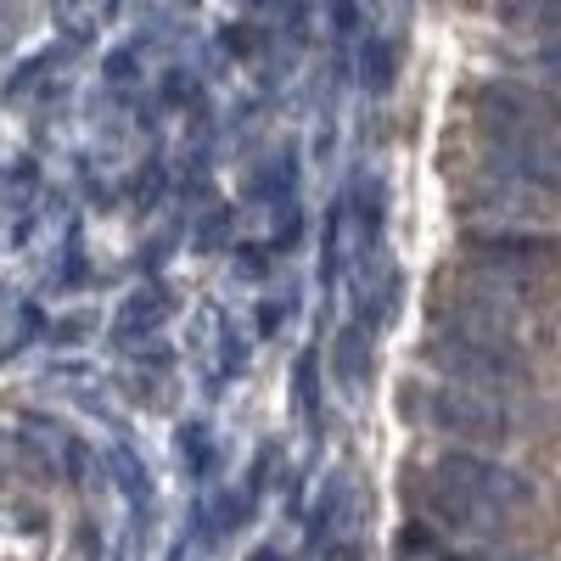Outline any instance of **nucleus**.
Masks as SVG:
<instances>
[{
    "mask_svg": "<svg viewBox=\"0 0 561 561\" xmlns=\"http://www.w3.org/2000/svg\"><path fill=\"white\" fill-rule=\"evenodd\" d=\"M248 7H270V0H248Z\"/></svg>",
    "mask_w": 561,
    "mask_h": 561,
    "instance_id": "nucleus-27",
    "label": "nucleus"
},
{
    "mask_svg": "<svg viewBox=\"0 0 561 561\" xmlns=\"http://www.w3.org/2000/svg\"><path fill=\"white\" fill-rule=\"evenodd\" d=\"M293 314H298V293H270V298H259V309H253V337H259V343H275V337L293 325Z\"/></svg>",
    "mask_w": 561,
    "mask_h": 561,
    "instance_id": "nucleus-18",
    "label": "nucleus"
},
{
    "mask_svg": "<svg viewBox=\"0 0 561 561\" xmlns=\"http://www.w3.org/2000/svg\"><path fill=\"white\" fill-rule=\"evenodd\" d=\"M107 466H113V483H118L124 505L135 511V523H140V539H147V528H152V517H158V478H152L147 455L129 449V444L118 438V444L107 449Z\"/></svg>",
    "mask_w": 561,
    "mask_h": 561,
    "instance_id": "nucleus-10",
    "label": "nucleus"
},
{
    "mask_svg": "<svg viewBox=\"0 0 561 561\" xmlns=\"http://www.w3.org/2000/svg\"><path fill=\"white\" fill-rule=\"evenodd\" d=\"M293 421L309 438V449L320 455V427H325V359L314 343H304L293 354Z\"/></svg>",
    "mask_w": 561,
    "mask_h": 561,
    "instance_id": "nucleus-8",
    "label": "nucleus"
},
{
    "mask_svg": "<svg viewBox=\"0 0 561 561\" xmlns=\"http://www.w3.org/2000/svg\"><path fill=\"white\" fill-rule=\"evenodd\" d=\"M280 478V444H259V455H253V472H248V500H259L264 505V494H270V483Z\"/></svg>",
    "mask_w": 561,
    "mask_h": 561,
    "instance_id": "nucleus-22",
    "label": "nucleus"
},
{
    "mask_svg": "<svg viewBox=\"0 0 561 561\" xmlns=\"http://www.w3.org/2000/svg\"><path fill=\"white\" fill-rule=\"evenodd\" d=\"M343 225H348L354 275L388 264V253H382V242H388V185L377 174H359L348 192H343Z\"/></svg>",
    "mask_w": 561,
    "mask_h": 561,
    "instance_id": "nucleus-6",
    "label": "nucleus"
},
{
    "mask_svg": "<svg viewBox=\"0 0 561 561\" xmlns=\"http://www.w3.org/2000/svg\"><path fill=\"white\" fill-rule=\"evenodd\" d=\"M45 332H51V314H45L39 304H23V309H18V332H12V343H7V348H0V359H18L23 348L45 343Z\"/></svg>",
    "mask_w": 561,
    "mask_h": 561,
    "instance_id": "nucleus-21",
    "label": "nucleus"
},
{
    "mask_svg": "<svg viewBox=\"0 0 561 561\" xmlns=\"http://www.w3.org/2000/svg\"><path fill=\"white\" fill-rule=\"evenodd\" d=\"M57 287H62V293L90 287V259H84V248H79V225L62 237V253H57Z\"/></svg>",
    "mask_w": 561,
    "mask_h": 561,
    "instance_id": "nucleus-20",
    "label": "nucleus"
},
{
    "mask_svg": "<svg viewBox=\"0 0 561 561\" xmlns=\"http://www.w3.org/2000/svg\"><path fill=\"white\" fill-rule=\"evenodd\" d=\"M399 410H410L427 433L455 438V449H489L500 455L511 438L523 433L517 410L505 404V393H483V388H460V382H421L399 399Z\"/></svg>",
    "mask_w": 561,
    "mask_h": 561,
    "instance_id": "nucleus-3",
    "label": "nucleus"
},
{
    "mask_svg": "<svg viewBox=\"0 0 561 561\" xmlns=\"http://www.w3.org/2000/svg\"><path fill=\"white\" fill-rule=\"evenodd\" d=\"M248 561H287V550H280V545H253Z\"/></svg>",
    "mask_w": 561,
    "mask_h": 561,
    "instance_id": "nucleus-26",
    "label": "nucleus"
},
{
    "mask_svg": "<svg viewBox=\"0 0 561 561\" xmlns=\"http://www.w3.org/2000/svg\"><path fill=\"white\" fill-rule=\"evenodd\" d=\"M359 23H365V18H359L354 0H332V34H337L343 62H348V51H354V39H365V28H359Z\"/></svg>",
    "mask_w": 561,
    "mask_h": 561,
    "instance_id": "nucleus-23",
    "label": "nucleus"
},
{
    "mask_svg": "<svg viewBox=\"0 0 561 561\" xmlns=\"http://www.w3.org/2000/svg\"><path fill=\"white\" fill-rule=\"evenodd\" d=\"M478 129L489 135V163L539 197H561V107L528 84L494 79L478 90Z\"/></svg>",
    "mask_w": 561,
    "mask_h": 561,
    "instance_id": "nucleus-2",
    "label": "nucleus"
},
{
    "mask_svg": "<svg viewBox=\"0 0 561 561\" xmlns=\"http://www.w3.org/2000/svg\"><path fill=\"white\" fill-rule=\"evenodd\" d=\"M534 500L539 489L528 483V472H517L511 460L489 449H444L433 466H421V483H415V505L455 534L505 528L523 511H534Z\"/></svg>",
    "mask_w": 561,
    "mask_h": 561,
    "instance_id": "nucleus-1",
    "label": "nucleus"
},
{
    "mask_svg": "<svg viewBox=\"0 0 561 561\" xmlns=\"http://www.w3.org/2000/svg\"><path fill=\"white\" fill-rule=\"evenodd\" d=\"M511 34H561V0H494Z\"/></svg>",
    "mask_w": 561,
    "mask_h": 561,
    "instance_id": "nucleus-14",
    "label": "nucleus"
},
{
    "mask_svg": "<svg viewBox=\"0 0 561 561\" xmlns=\"http://www.w3.org/2000/svg\"><path fill=\"white\" fill-rule=\"evenodd\" d=\"M214 337H219V382H225V388L242 382L248 365H253V337H248L230 314H219V332H214Z\"/></svg>",
    "mask_w": 561,
    "mask_h": 561,
    "instance_id": "nucleus-15",
    "label": "nucleus"
},
{
    "mask_svg": "<svg viewBox=\"0 0 561 561\" xmlns=\"http://www.w3.org/2000/svg\"><path fill=\"white\" fill-rule=\"evenodd\" d=\"M359 84L370 90V96L393 90V39H382V34L359 39Z\"/></svg>",
    "mask_w": 561,
    "mask_h": 561,
    "instance_id": "nucleus-16",
    "label": "nucleus"
},
{
    "mask_svg": "<svg viewBox=\"0 0 561 561\" xmlns=\"http://www.w3.org/2000/svg\"><path fill=\"white\" fill-rule=\"evenodd\" d=\"M275 264H280V253L270 248V237H264V242H237V248H230V270H237L242 280H270Z\"/></svg>",
    "mask_w": 561,
    "mask_h": 561,
    "instance_id": "nucleus-19",
    "label": "nucleus"
},
{
    "mask_svg": "<svg viewBox=\"0 0 561 561\" xmlns=\"http://www.w3.org/2000/svg\"><path fill=\"white\" fill-rule=\"evenodd\" d=\"M528 68H534V73H545V79H561V34H556L550 45H539V51L528 57Z\"/></svg>",
    "mask_w": 561,
    "mask_h": 561,
    "instance_id": "nucleus-25",
    "label": "nucleus"
},
{
    "mask_svg": "<svg viewBox=\"0 0 561 561\" xmlns=\"http://www.w3.org/2000/svg\"><path fill=\"white\" fill-rule=\"evenodd\" d=\"M174 455H180V472L192 483H208L219 472V444H214V427L203 415H185L174 427Z\"/></svg>",
    "mask_w": 561,
    "mask_h": 561,
    "instance_id": "nucleus-12",
    "label": "nucleus"
},
{
    "mask_svg": "<svg viewBox=\"0 0 561 561\" xmlns=\"http://www.w3.org/2000/svg\"><path fill=\"white\" fill-rule=\"evenodd\" d=\"M230 237H237V208H225L214 203L197 225H192V253H225Z\"/></svg>",
    "mask_w": 561,
    "mask_h": 561,
    "instance_id": "nucleus-17",
    "label": "nucleus"
},
{
    "mask_svg": "<svg viewBox=\"0 0 561 561\" xmlns=\"http://www.w3.org/2000/svg\"><path fill=\"white\" fill-rule=\"evenodd\" d=\"M320 293H337L343 287V270H348V225H343V197L325 203L320 214Z\"/></svg>",
    "mask_w": 561,
    "mask_h": 561,
    "instance_id": "nucleus-13",
    "label": "nucleus"
},
{
    "mask_svg": "<svg viewBox=\"0 0 561 561\" xmlns=\"http://www.w3.org/2000/svg\"><path fill=\"white\" fill-rule=\"evenodd\" d=\"M158 192H163V169H158V163H147V174H140V180L129 185V208H135V214H147V208L158 203Z\"/></svg>",
    "mask_w": 561,
    "mask_h": 561,
    "instance_id": "nucleus-24",
    "label": "nucleus"
},
{
    "mask_svg": "<svg viewBox=\"0 0 561 561\" xmlns=\"http://www.w3.org/2000/svg\"><path fill=\"white\" fill-rule=\"evenodd\" d=\"M421 354L438 370L444 382L460 388H483V393H511L534 382V359L523 348V337L511 332H460V325H433L421 337Z\"/></svg>",
    "mask_w": 561,
    "mask_h": 561,
    "instance_id": "nucleus-4",
    "label": "nucleus"
},
{
    "mask_svg": "<svg viewBox=\"0 0 561 561\" xmlns=\"http://www.w3.org/2000/svg\"><path fill=\"white\" fill-rule=\"evenodd\" d=\"M174 309H180V298L163 280H140V287L113 309V325H107L113 348H152L163 337V325L174 320Z\"/></svg>",
    "mask_w": 561,
    "mask_h": 561,
    "instance_id": "nucleus-7",
    "label": "nucleus"
},
{
    "mask_svg": "<svg viewBox=\"0 0 561 561\" xmlns=\"http://www.w3.org/2000/svg\"><path fill=\"white\" fill-rule=\"evenodd\" d=\"M343 505H348V478L343 472H332L320 483V494H314V505H309V517H304V539H309V550H332V539H337V528H343Z\"/></svg>",
    "mask_w": 561,
    "mask_h": 561,
    "instance_id": "nucleus-11",
    "label": "nucleus"
},
{
    "mask_svg": "<svg viewBox=\"0 0 561 561\" xmlns=\"http://www.w3.org/2000/svg\"><path fill=\"white\" fill-rule=\"evenodd\" d=\"M460 253L483 280H505V287L561 275V237H550V230H466Z\"/></svg>",
    "mask_w": 561,
    "mask_h": 561,
    "instance_id": "nucleus-5",
    "label": "nucleus"
},
{
    "mask_svg": "<svg viewBox=\"0 0 561 561\" xmlns=\"http://www.w3.org/2000/svg\"><path fill=\"white\" fill-rule=\"evenodd\" d=\"M325 377L343 393H365V382L377 377V332H365L359 320H343L332 337V359H325Z\"/></svg>",
    "mask_w": 561,
    "mask_h": 561,
    "instance_id": "nucleus-9",
    "label": "nucleus"
}]
</instances>
